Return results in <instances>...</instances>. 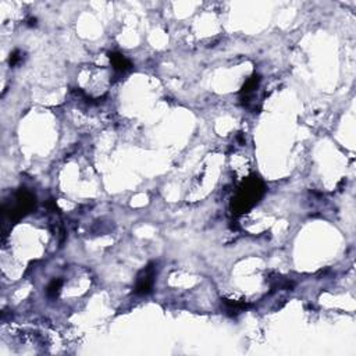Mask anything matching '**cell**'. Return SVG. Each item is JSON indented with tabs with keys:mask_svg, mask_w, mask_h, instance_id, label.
<instances>
[{
	"mask_svg": "<svg viewBox=\"0 0 356 356\" xmlns=\"http://www.w3.org/2000/svg\"><path fill=\"white\" fill-rule=\"evenodd\" d=\"M264 192H266V187H264V184H263L260 178L256 177V175L246 178L240 187V191H238L235 199L232 200V204H231L232 213L235 216L246 213L248 210L253 207L259 202V199L264 195Z\"/></svg>",
	"mask_w": 356,
	"mask_h": 356,
	"instance_id": "cell-1",
	"label": "cell"
},
{
	"mask_svg": "<svg viewBox=\"0 0 356 356\" xmlns=\"http://www.w3.org/2000/svg\"><path fill=\"white\" fill-rule=\"evenodd\" d=\"M62 285H63V281H62L60 278L53 280L52 283L49 284V287H47V289H46L47 296H49L50 299L57 298L58 293H60V288H62Z\"/></svg>",
	"mask_w": 356,
	"mask_h": 356,
	"instance_id": "cell-7",
	"label": "cell"
},
{
	"mask_svg": "<svg viewBox=\"0 0 356 356\" xmlns=\"http://www.w3.org/2000/svg\"><path fill=\"white\" fill-rule=\"evenodd\" d=\"M259 84H260V75H257V74H253L251 78L248 79L245 84H244V86H242L241 89V98L244 105L249 100L251 95L259 88Z\"/></svg>",
	"mask_w": 356,
	"mask_h": 356,
	"instance_id": "cell-5",
	"label": "cell"
},
{
	"mask_svg": "<svg viewBox=\"0 0 356 356\" xmlns=\"http://www.w3.org/2000/svg\"><path fill=\"white\" fill-rule=\"evenodd\" d=\"M109 58H110L111 64H113V68H114L115 71H118V73H127V71H130L132 68L131 62L126 56H123L121 53H109Z\"/></svg>",
	"mask_w": 356,
	"mask_h": 356,
	"instance_id": "cell-4",
	"label": "cell"
},
{
	"mask_svg": "<svg viewBox=\"0 0 356 356\" xmlns=\"http://www.w3.org/2000/svg\"><path fill=\"white\" fill-rule=\"evenodd\" d=\"M22 60V53L20 50H14V52L10 54V58H9V63H10L11 67H14L17 64L20 63Z\"/></svg>",
	"mask_w": 356,
	"mask_h": 356,
	"instance_id": "cell-8",
	"label": "cell"
},
{
	"mask_svg": "<svg viewBox=\"0 0 356 356\" xmlns=\"http://www.w3.org/2000/svg\"><path fill=\"white\" fill-rule=\"evenodd\" d=\"M35 203H37V199H35V195L29 192L28 189L21 188L16 194V203L13 206H7V204H3V217H9L10 221L13 223H17L18 220H21L22 217H25L26 215H29L34 207H35Z\"/></svg>",
	"mask_w": 356,
	"mask_h": 356,
	"instance_id": "cell-2",
	"label": "cell"
},
{
	"mask_svg": "<svg viewBox=\"0 0 356 356\" xmlns=\"http://www.w3.org/2000/svg\"><path fill=\"white\" fill-rule=\"evenodd\" d=\"M223 305H224L225 313L231 314V316H236V314L245 312L246 309L251 308V305L246 302H241V301H231V299H221Z\"/></svg>",
	"mask_w": 356,
	"mask_h": 356,
	"instance_id": "cell-6",
	"label": "cell"
},
{
	"mask_svg": "<svg viewBox=\"0 0 356 356\" xmlns=\"http://www.w3.org/2000/svg\"><path fill=\"white\" fill-rule=\"evenodd\" d=\"M155 277H156V263H149L138 274L134 292L136 295H149L153 291Z\"/></svg>",
	"mask_w": 356,
	"mask_h": 356,
	"instance_id": "cell-3",
	"label": "cell"
},
{
	"mask_svg": "<svg viewBox=\"0 0 356 356\" xmlns=\"http://www.w3.org/2000/svg\"><path fill=\"white\" fill-rule=\"evenodd\" d=\"M37 21H38L37 18H29V20H28V25L35 26L37 25Z\"/></svg>",
	"mask_w": 356,
	"mask_h": 356,
	"instance_id": "cell-9",
	"label": "cell"
}]
</instances>
